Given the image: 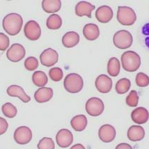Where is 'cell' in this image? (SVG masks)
Masks as SVG:
<instances>
[{"mask_svg":"<svg viewBox=\"0 0 149 149\" xmlns=\"http://www.w3.org/2000/svg\"><path fill=\"white\" fill-rule=\"evenodd\" d=\"M24 21L22 16L17 13H11L4 18L2 26L4 31L10 36H16L21 31Z\"/></svg>","mask_w":149,"mask_h":149,"instance_id":"cell-1","label":"cell"},{"mask_svg":"<svg viewBox=\"0 0 149 149\" xmlns=\"http://www.w3.org/2000/svg\"><path fill=\"white\" fill-rule=\"evenodd\" d=\"M121 65L123 68L127 72H135L140 68L141 58L136 52L132 51H126L121 56Z\"/></svg>","mask_w":149,"mask_h":149,"instance_id":"cell-2","label":"cell"},{"mask_svg":"<svg viewBox=\"0 0 149 149\" xmlns=\"http://www.w3.org/2000/svg\"><path fill=\"white\" fill-rule=\"evenodd\" d=\"M83 85L82 77L77 73L68 74L64 80V87L69 93H78L82 90Z\"/></svg>","mask_w":149,"mask_h":149,"instance_id":"cell-3","label":"cell"},{"mask_svg":"<svg viewBox=\"0 0 149 149\" xmlns=\"http://www.w3.org/2000/svg\"><path fill=\"white\" fill-rule=\"evenodd\" d=\"M118 22L123 26H132L136 21V14L129 6H119L117 11Z\"/></svg>","mask_w":149,"mask_h":149,"instance_id":"cell-4","label":"cell"},{"mask_svg":"<svg viewBox=\"0 0 149 149\" xmlns=\"http://www.w3.org/2000/svg\"><path fill=\"white\" fill-rule=\"evenodd\" d=\"M113 43L119 49H126L132 46L133 36L130 32L126 30H121L116 32L113 37Z\"/></svg>","mask_w":149,"mask_h":149,"instance_id":"cell-5","label":"cell"},{"mask_svg":"<svg viewBox=\"0 0 149 149\" xmlns=\"http://www.w3.org/2000/svg\"><path fill=\"white\" fill-rule=\"evenodd\" d=\"M87 113L92 116H98L102 114L104 109V104L101 99L92 97L89 99L85 104Z\"/></svg>","mask_w":149,"mask_h":149,"instance_id":"cell-6","label":"cell"},{"mask_svg":"<svg viewBox=\"0 0 149 149\" xmlns=\"http://www.w3.org/2000/svg\"><path fill=\"white\" fill-rule=\"evenodd\" d=\"M32 132L28 126H19L15 130L14 134V139L18 144L25 145L29 143L32 139Z\"/></svg>","mask_w":149,"mask_h":149,"instance_id":"cell-7","label":"cell"},{"mask_svg":"<svg viewBox=\"0 0 149 149\" xmlns=\"http://www.w3.org/2000/svg\"><path fill=\"white\" fill-rule=\"evenodd\" d=\"M26 56V50L22 45L14 43L8 49L6 57L10 61L14 63L19 62Z\"/></svg>","mask_w":149,"mask_h":149,"instance_id":"cell-8","label":"cell"},{"mask_svg":"<svg viewBox=\"0 0 149 149\" xmlns=\"http://www.w3.org/2000/svg\"><path fill=\"white\" fill-rule=\"evenodd\" d=\"M24 34L27 38L31 40H37L39 39L41 35V29L40 25L35 21H29L24 26Z\"/></svg>","mask_w":149,"mask_h":149,"instance_id":"cell-9","label":"cell"},{"mask_svg":"<svg viewBox=\"0 0 149 149\" xmlns=\"http://www.w3.org/2000/svg\"><path fill=\"white\" fill-rule=\"evenodd\" d=\"M40 61L43 65L51 67L58 61V53L54 49L49 48L42 52L40 56Z\"/></svg>","mask_w":149,"mask_h":149,"instance_id":"cell-10","label":"cell"},{"mask_svg":"<svg viewBox=\"0 0 149 149\" xmlns=\"http://www.w3.org/2000/svg\"><path fill=\"white\" fill-rule=\"evenodd\" d=\"M56 139L58 146L65 148L69 147L73 142V135L68 129H63L57 133Z\"/></svg>","mask_w":149,"mask_h":149,"instance_id":"cell-11","label":"cell"},{"mask_svg":"<svg viewBox=\"0 0 149 149\" xmlns=\"http://www.w3.org/2000/svg\"><path fill=\"white\" fill-rule=\"evenodd\" d=\"M99 137L104 143H110L114 140L116 137V130L113 126L104 124L99 129Z\"/></svg>","mask_w":149,"mask_h":149,"instance_id":"cell-12","label":"cell"},{"mask_svg":"<svg viewBox=\"0 0 149 149\" xmlns=\"http://www.w3.org/2000/svg\"><path fill=\"white\" fill-rule=\"evenodd\" d=\"M95 87L100 93H108L112 87V80L106 74H100L95 80Z\"/></svg>","mask_w":149,"mask_h":149,"instance_id":"cell-13","label":"cell"},{"mask_svg":"<svg viewBox=\"0 0 149 149\" xmlns=\"http://www.w3.org/2000/svg\"><path fill=\"white\" fill-rule=\"evenodd\" d=\"M113 10L109 6H101L97 9L95 17L99 22L107 24L113 18Z\"/></svg>","mask_w":149,"mask_h":149,"instance_id":"cell-14","label":"cell"},{"mask_svg":"<svg viewBox=\"0 0 149 149\" xmlns=\"http://www.w3.org/2000/svg\"><path fill=\"white\" fill-rule=\"evenodd\" d=\"M8 95L14 97H18L24 103H28L31 101V97L26 94L24 89L19 85H11L7 88L6 90Z\"/></svg>","mask_w":149,"mask_h":149,"instance_id":"cell-15","label":"cell"},{"mask_svg":"<svg viewBox=\"0 0 149 149\" xmlns=\"http://www.w3.org/2000/svg\"><path fill=\"white\" fill-rule=\"evenodd\" d=\"M95 9V6L87 1H80L75 6V14L78 17L86 16L88 18L92 17V12Z\"/></svg>","mask_w":149,"mask_h":149,"instance_id":"cell-16","label":"cell"},{"mask_svg":"<svg viewBox=\"0 0 149 149\" xmlns=\"http://www.w3.org/2000/svg\"><path fill=\"white\" fill-rule=\"evenodd\" d=\"M131 116L134 123L138 124H143L148 120L149 113L146 108L138 107L133 110Z\"/></svg>","mask_w":149,"mask_h":149,"instance_id":"cell-17","label":"cell"},{"mask_svg":"<svg viewBox=\"0 0 149 149\" xmlns=\"http://www.w3.org/2000/svg\"><path fill=\"white\" fill-rule=\"evenodd\" d=\"M53 96V89L50 87H40L34 93V99L38 103H45L50 101Z\"/></svg>","mask_w":149,"mask_h":149,"instance_id":"cell-18","label":"cell"},{"mask_svg":"<svg viewBox=\"0 0 149 149\" xmlns=\"http://www.w3.org/2000/svg\"><path fill=\"white\" fill-rule=\"evenodd\" d=\"M127 136L132 141H140L145 136V130L141 126H132L128 129Z\"/></svg>","mask_w":149,"mask_h":149,"instance_id":"cell-19","label":"cell"},{"mask_svg":"<svg viewBox=\"0 0 149 149\" xmlns=\"http://www.w3.org/2000/svg\"><path fill=\"white\" fill-rule=\"evenodd\" d=\"M80 42V36L74 31H69L63 36L62 43L65 48H71L77 46Z\"/></svg>","mask_w":149,"mask_h":149,"instance_id":"cell-20","label":"cell"},{"mask_svg":"<svg viewBox=\"0 0 149 149\" xmlns=\"http://www.w3.org/2000/svg\"><path fill=\"white\" fill-rule=\"evenodd\" d=\"M83 35L89 40H95L100 36V29L95 24H87L83 28Z\"/></svg>","mask_w":149,"mask_h":149,"instance_id":"cell-21","label":"cell"},{"mask_svg":"<svg viewBox=\"0 0 149 149\" xmlns=\"http://www.w3.org/2000/svg\"><path fill=\"white\" fill-rule=\"evenodd\" d=\"M70 124L75 132H82L87 125V119L83 114L76 115L70 121Z\"/></svg>","mask_w":149,"mask_h":149,"instance_id":"cell-22","label":"cell"},{"mask_svg":"<svg viewBox=\"0 0 149 149\" xmlns=\"http://www.w3.org/2000/svg\"><path fill=\"white\" fill-rule=\"evenodd\" d=\"M61 0H43L42 1V8L44 12L48 14L58 12L61 9Z\"/></svg>","mask_w":149,"mask_h":149,"instance_id":"cell-23","label":"cell"},{"mask_svg":"<svg viewBox=\"0 0 149 149\" xmlns=\"http://www.w3.org/2000/svg\"><path fill=\"white\" fill-rule=\"evenodd\" d=\"M120 68L121 65L119 59L115 57L110 58L107 65L108 74L112 77H116L120 72Z\"/></svg>","mask_w":149,"mask_h":149,"instance_id":"cell-24","label":"cell"},{"mask_svg":"<svg viewBox=\"0 0 149 149\" xmlns=\"http://www.w3.org/2000/svg\"><path fill=\"white\" fill-rule=\"evenodd\" d=\"M32 80L36 86L43 87L48 83V77L43 71H36L32 75Z\"/></svg>","mask_w":149,"mask_h":149,"instance_id":"cell-25","label":"cell"},{"mask_svg":"<svg viewBox=\"0 0 149 149\" xmlns=\"http://www.w3.org/2000/svg\"><path fill=\"white\" fill-rule=\"evenodd\" d=\"M62 24V19L59 15L56 14H51L46 21L47 27L51 30H57V29L61 28Z\"/></svg>","mask_w":149,"mask_h":149,"instance_id":"cell-26","label":"cell"},{"mask_svg":"<svg viewBox=\"0 0 149 149\" xmlns=\"http://www.w3.org/2000/svg\"><path fill=\"white\" fill-rule=\"evenodd\" d=\"M131 87V81L127 78H121L116 82L115 89L119 95H124L129 90Z\"/></svg>","mask_w":149,"mask_h":149,"instance_id":"cell-27","label":"cell"},{"mask_svg":"<svg viewBox=\"0 0 149 149\" xmlns=\"http://www.w3.org/2000/svg\"><path fill=\"white\" fill-rule=\"evenodd\" d=\"M1 110H2V113L4 116L8 118H10V119L14 118L17 114V107L10 102H7L3 104Z\"/></svg>","mask_w":149,"mask_h":149,"instance_id":"cell-28","label":"cell"},{"mask_svg":"<svg viewBox=\"0 0 149 149\" xmlns=\"http://www.w3.org/2000/svg\"><path fill=\"white\" fill-rule=\"evenodd\" d=\"M139 97L136 90H132L129 95L126 97V102L131 107H136L139 104Z\"/></svg>","mask_w":149,"mask_h":149,"instance_id":"cell-29","label":"cell"},{"mask_svg":"<svg viewBox=\"0 0 149 149\" xmlns=\"http://www.w3.org/2000/svg\"><path fill=\"white\" fill-rule=\"evenodd\" d=\"M37 147L38 149H55V143L51 138L44 137L40 139Z\"/></svg>","mask_w":149,"mask_h":149,"instance_id":"cell-30","label":"cell"},{"mask_svg":"<svg viewBox=\"0 0 149 149\" xmlns=\"http://www.w3.org/2000/svg\"><path fill=\"white\" fill-rule=\"evenodd\" d=\"M136 83L140 87H147L149 85V77L143 72H139L136 77Z\"/></svg>","mask_w":149,"mask_h":149,"instance_id":"cell-31","label":"cell"},{"mask_svg":"<svg viewBox=\"0 0 149 149\" xmlns=\"http://www.w3.org/2000/svg\"><path fill=\"white\" fill-rule=\"evenodd\" d=\"M49 76L54 82H59L63 79V72L60 68H53L49 70Z\"/></svg>","mask_w":149,"mask_h":149,"instance_id":"cell-32","label":"cell"},{"mask_svg":"<svg viewBox=\"0 0 149 149\" xmlns=\"http://www.w3.org/2000/svg\"><path fill=\"white\" fill-rule=\"evenodd\" d=\"M24 66L28 70L33 71L38 67V61L35 57H29L24 62Z\"/></svg>","mask_w":149,"mask_h":149,"instance_id":"cell-33","label":"cell"},{"mask_svg":"<svg viewBox=\"0 0 149 149\" xmlns=\"http://www.w3.org/2000/svg\"><path fill=\"white\" fill-rule=\"evenodd\" d=\"M9 46V38L4 33H0V51H5Z\"/></svg>","mask_w":149,"mask_h":149,"instance_id":"cell-34","label":"cell"},{"mask_svg":"<svg viewBox=\"0 0 149 149\" xmlns=\"http://www.w3.org/2000/svg\"><path fill=\"white\" fill-rule=\"evenodd\" d=\"M8 126H9V124L6 119L2 117H0V136L5 134L7 131Z\"/></svg>","mask_w":149,"mask_h":149,"instance_id":"cell-35","label":"cell"},{"mask_svg":"<svg viewBox=\"0 0 149 149\" xmlns=\"http://www.w3.org/2000/svg\"><path fill=\"white\" fill-rule=\"evenodd\" d=\"M115 149H133L132 146L129 144L126 143H121L118 144Z\"/></svg>","mask_w":149,"mask_h":149,"instance_id":"cell-36","label":"cell"},{"mask_svg":"<svg viewBox=\"0 0 149 149\" xmlns=\"http://www.w3.org/2000/svg\"><path fill=\"white\" fill-rule=\"evenodd\" d=\"M142 32L144 35L149 36V24H146L143 26L142 29Z\"/></svg>","mask_w":149,"mask_h":149,"instance_id":"cell-37","label":"cell"},{"mask_svg":"<svg viewBox=\"0 0 149 149\" xmlns=\"http://www.w3.org/2000/svg\"><path fill=\"white\" fill-rule=\"evenodd\" d=\"M70 149H86V148H85V147L82 144L77 143V144H74V146H72L70 148Z\"/></svg>","mask_w":149,"mask_h":149,"instance_id":"cell-38","label":"cell"},{"mask_svg":"<svg viewBox=\"0 0 149 149\" xmlns=\"http://www.w3.org/2000/svg\"><path fill=\"white\" fill-rule=\"evenodd\" d=\"M146 46L149 48V37L146 38Z\"/></svg>","mask_w":149,"mask_h":149,"instance_id":"cell-39","label":"cell"}]
</instances>
